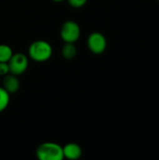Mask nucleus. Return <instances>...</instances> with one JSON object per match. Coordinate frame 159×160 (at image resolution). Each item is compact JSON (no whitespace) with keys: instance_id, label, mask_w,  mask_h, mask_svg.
<instances>
[{"instance_id":"nucleus-1","label":"nucleus","mask_w":159,"mask_h":160,"mask_svg":"<svg viewBox=\"0 0 159 160\" xmlns=\"http://www.w3.org/2000/svg\"><path fill=\"white\" fill-rule=\"evenodd\" d=\"M53 49L50 42L43 39H37L33 41L27 50V55L29 59L37 63L47 62L52 56Z\"/></svg>"},{"instance_id":"nucleus-2","label":"nucleus","mask_w":159,"mask_h":160,"mask_svg":"<svg viewBox=\"0 0 159 160\" xmlns=\"http://www.w3.org/2000/svg\"><path fill=\"white\" fill-rule=\"evenodd\" d=\"M36 157L39 160H63V146L53 142H42L36 149Z\"/></svg>"},{"instance_id":"nucleus-3","label":"nucleus","mask_w":159,"mask_h":160,"mask_svg":"<svg viewBox=\"0 0 159 160\" xmlns=\"http://www.w3.org/2000/svg\"><path fill=\"white\" fill-rule=\"evenodd\" d=\"M81 37V27L75 21L68 20L63 22L60 28V38L64 42L76 43Z\"/></svg>"},{"instance_id":"nucleus-4","label":"nucleus","mask_w":159,"mask_h":160,"mask_svg":"<svg viewBox=\"0 0 159 160\" xmlns=\"http://www.w3.org/2000/svg\"><path fill=\"white\" fill-rule=\"evenodd\" d=\"M9 67V73L16 76L23 74L29 66V57L23 52H15L7 62Z\"/></svg>"},{"instance_id":"nucleus-5","label":"nucleus","mask_w":159,"mask_h":160,"mask_svg":"<svg viewBox=\"0 0 159 160\" xmlns=\"http://www.w3.org/2000/svg\"><path fill=\"white\" fill-rule=\"evenodd\" d=\"M107 44L108 43H107L106 37L98 31H95L89 34L86 40V45L88 50L92 53L97 55H99L106 51Z\"/></svg>"},{"instance_id":"nucleus-6","label":"nucleus","mask_w":159,"mask_h":160,"mask_svg":"<svg viewBox=\"0 0 159 160\" xmlns=\"http://www.w3.org/2000/svg\"><path fill=\"white\" fill-rule=\"evenodd\" d=\"M1 84L2 87L10 95L16 94L21 87V82L18 79V76L11 73H8L6 76L2 77Z\"/></svg>"},{"instance_id":"nucleus-7","label":"nucleus","mask_w":159,"mask_h":160,"mask_svg":"<svg viewBox=\"0 0 159 160\" xmlns=\"http://www.w3.org/2000/svg\"><path fill=\"white\" fill-rule=\"evenodd\" d=\"M64 158L69 160L79 159L82 155V149L81 145L76 142H68L63 146Z\"/></svg>"},{"instance_id":"nucleus-8","label":"nucleus","mask_w":159,"mask_h":160,"mask_svg":"<svg viewBox=\"0 0 159 160\" xmlns=\"http://www.w3.org/2000/svg\"><path fill=\"white\" fill-rule=\"evenodd\" d=\"M78 52L77 47L75 46V43H69V42H64V45L61 49V54L63 58L67 60H71L76 57Z\"/></svg>"},{"instance_id":"nucleus-9","label":"nucleus","mask_w":159,"mask_h":160,"mask_svg":"<svg viewBox=\"0 0 159 160\" xmlns=\"http://www.w3.org/2000/svg\"><path fill=\"white\" fill-rule=\"evenodd\" d=\"M11 47L7 44H0V62H8L13 54Z\"/></svg>"},{"instance_id":"nucleus-10","label":"nucleus","mask_w":159,"mask_h":160,"mask_svg":"<svg viewBox=\"0 0 159 160\" xmlns=\"http://www.w3.org/2000/svg\"><path fill=\"white\" fill-rule=\"evenodd\" d=\"M10 102V94L7 93L0 85V112H4L9 105Z\"/></svg>"},{"instance_id":"nucleus-11","label":"nucleus","mask_w":159,"mask_h":160,"mask_svg":"<svg viewBox=\"0 0 159 160\" xmlns=\"http://www.w3.org/2000/svg\"><path fill=\"white\" fill-rule=\"evenodd\" d=\"M68 5L74 8H80L86 5L88 0H67Z\"/></svg>"},{"instance_id":"nucleus-12","label":"nucleus","mask_w":159,"mask_h":160,"mask_svg":"<svg viewBox=\"0 0 159 160\" xmlns=\"http://www.w3.org/2000/svg\"><path fill=\"white\" fill-rule=\"evenodd\" d=\"M9 73V67L7 62H0V76L4 77Z\"/></svg>"},{"instance_id":"nucleus-13","label":"nucleus","mask_w":159,"mask_h":160,"mask_svg":"<svg viewBox=\"0 0 159 160\" xmlns=\"http://www.w3.org/2000/svg\"><path fill=\"white\" fill-rule=\"evenodd\" d=\"M52 1L56 2V3H60V2H63V1H65V0H52Z\"/></svg>"},{"instance_id":"nucleus-14","label":"nucleus","mask_w":159,"mask_h":160,"mask_svg":"<svg viewBox=\"0 0 159 160\" xmlns=\"http://www.w3.org/2000/svg\"><path fill=\"white\" fill-rule=\"evenodd\" d=\"M1 81H2V77L0 76V84H1Z\"/></svg>"}]
</instances>
